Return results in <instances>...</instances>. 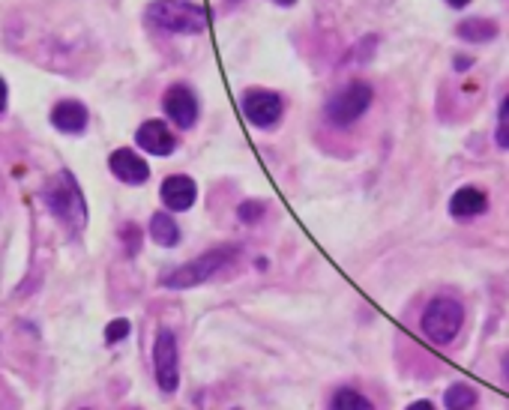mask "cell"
I'll use <instances>...</instances> for the list:
<instances>
[{"instance_id": "cell-5", "label": "cell", "mask_w": 509, "mask_h": 410, "mask_svg": "<svg viewBox=\"0 0 509 410\" xmlns=\"http://www.w3.org/2000/svg\"><path fill=\"white\" fill-rule=\"evenodd\" d=\"M372 96H375L372 84H366V81L344 84V88L327 102V121L333 126H339V130H348V126H353L369 111Z\"/></svg>"}, {"instance_id": "cell-24", "label": "cell", "mask_w": 509, "mask_h": 410, "mask_svg": "<svg viewBox=\"0 0 509 410\" xmlns=\"http://www.w3.org/2000/svg\"><path fill=\"white\" fill-rule=\"evenodd\" d=\"M446 4H450V6H453V10H464V6H468V4H471V0H446Z\"/></svg>"}, {"instance_id": "cell-3", "label": "cell", "mask_w": 509, "mask_h": 410, "mask_svg": "<svg viewBox=\"0 0 509 410\" xmlns=\"http://www.w3.org/2000/svg\"><path fill=\"white\" fill-rule=\"evenodd\" d=\"M237 258V249L234 246H222V249H213V252H204L201 258L183 264V267L171 270L162 276V285L171 288V290H186V288H195V285H204L207 279H213L225 264H231Z\"/></svg>"}, {"instance_id": "cell-19", "label": "cell", "mask_w": 509, "mask_h": 410, "mask_svg": "<svg viewBox=\"0 0 509 410\" xmlns=\"http://www.w3.org/2000/svg\"><path fill=\"white\" fill-rule=\"evenodd\" d=\"M264 210L267 207H264L261 201H243L237 207V216H240V222H246V225H255V222L264 216Z\"/></svg>"}, {"instance_id": "cell-28", "label": "cell", "mask_w": 509, "mask_h": 410, "mask_svg": "<svg viewBox=\"0 0 509 410\" xmlns=\"http://www.w3.org/2000/svg\"><path fill=\"white\" fill-rule=\"evenodd\" d=\"M228 4H231V6H234V4H240V0H228Z\"/></svg>"}, {"instance_id": "cell-25", "label": "cell", "mask_w": 509, "mask_h": 410, "mask_svg": "<svg viewBox=\"0 0 509 410\" xmlns=\"http://www.w3.org/2000/svg\"><path fill=\"white\" fill-rule=\"evenodd\" d=\"M455 66H459V70H464V66H471V61H468V57H455Z\"/></svg>"}, {"instance_id": "cell-27", "label": "cell", "mask_w": 509, "mask_h": 410, "mask_svg": "<svg viewBox=\"0 0 509 410\" xmlns=\"http://www.w3.org/2000/svg\"><path fill=\"white\" fill-rule=\"evenodd\" d=\"M273 4H279V6H294L297 0H273Z\"/></svg>"}, {"instance_id": "cell-15", "label": "cell", "mask_w": 509, "mask_h": 410, "mask_svg": "<svg viewBox=\"0 0 509 410\" xmlns=\"http://www.w3.org/2000/svg\"><path fill=\"white\" fill-rule=\"evenodd\" d=\"M459 39L464 42H488L497 37V24L488 21V19H468L459 24Z\"/></svg>"}, {"instance_id": "cell-10", "label": "cell", "mask_w": 509, "mask_h": 410, "mask_svg": "<svg viewBox=\"0 0 509 410\" xmlns=\"http://www.w3.org/2000/svg\"><path fill=\"white\" fill-rule=\"evenodd\" d=\"M135 144H138L141 150L153 153V156H171V153L177 150L174 132H171L162 121H144L141 126H138Z\"/></svg>"}, {"instance_id": "cell-21", "label": "cell", "mask_w": 509, "mask_h": 410, "mask_svg": "<svg viewBox=\"0 0 509 410\" xmlns=\"http://www.w3.org/2000/svg\"><path fill=\"white\" fill-rule=\"evenodd\" d=\"M123 234H126L129 255H135V252H138V246H141V230H138L135 225H126V228H123Z\"/></svg>"}, {"instance_id": "cell-17", "label": "cell", "mask_w": 509, "mask_h": 410, "mask_svg": "<svg viewBox=\"0 0 509 410\" xmlns=\"http://www.w3.org/2000/svg\"><path fill=\"white\" fill-rule=\"evenodd\" d=\"M330 410H375V405L362 396V392L342 387V389H335V396L330 401Z\"/></svg>"}, {"instance_id": "cell-14", "label": "cell", "mask_w": 509, "mask_h": 410, "mask_svg": "<svg viewBox=\"0 0 509 410\" xmlns=\"http://www.w3.org/2000/svg\"><path fill=\"white\" fill-rule=\"evenodd\" d=\"M150 237L159 246H165V249H174V246L180 243V225L174 222V216H168V213H153Z\"/></svg>"}, {"instance_id": "cell-9", "label": "cell", "mask_w": 509, "mask_h": 410, "mask_svg": "<svg viewBox=\"0 0 509 410\" xmlns=\"http://www.w3.org/2000/svg\"><path fill=\"white\" fill-rule=\"evenodd\" d=\"M108 168H111V174L126 186H141V183H148V177H150L148 162L129 147H120V150L111 153Z\"/></svg>"}, {"instance_id": "cell-7", "label": "cell", "mask_w": 509, "mask_h": 410, "mask_svg": "<svg viewBox=\"0 0 509 410\" xmlns=\"http://www.w3.org/2000/svg\"><path fill=\"white\" fill-rule=\"evenodd\" d=\"M243 114L246 121L258 126V130H270L282 121L284 102L279 93L273 90H246L243 93Z\"/></svg>"}, {"instance_id": "cell-13", "label": "cell", "mask_w": 509, "mask_h": 410, "mask_svg": "<svg viewBox=\"0 0 509 410\" xmlns=\"http://www.w3.org/2000/svg\"><path fill=\"white\" fill-rule=\"evenodd\" d=\"M488 210V195L477 189V186H462L450 198V216L459 222H471Z\"/></svg>"}, {"instance_id": "cell-6", "label": "cell", "mask_w": 509, "mask_h": 410, "mask_svg": "<svg viewBox=\"0 0 509 410\" xmlns=\"http://www.w3.org/2000/svg\"><path fill=\"white\" fill-rule=\"evenodd\" d=\"M153 372L162 392H177L180 387V356H177V336L168 327H162L153 341Z\"/></svg>"}, {"instance_id": "cell-11", "label": "cell", "mask_w": 509, "mask_h": 410, "mask_svg": "<svg viewBox=\"0 0 509 410\" xmlns=\"http://www.w3.org/2000/svg\"><path fill=\"white\" fill-rule=\"evenodd\" d=\"M90 114L84 108V102L79 99H60L55 108H51V126L64 135H81L88 130Z\"/></svg>"}, {"instance_id": "cell-1", "label": "cell", "mask_w": 509, "mask_h": 410, "mask_svg": "<svg viewBox=\"0 0 509 410\" xmlns=\"http://www.w3.org/2000/svg\"><path fill=\"white\" fill-rule=\"evenodd\" d=\"M42 201L60 219V225L69 228V234H81L84 225H88V201H84L81 186L72 177V171H57L42 189Z\"/></svg>"}, {"instance_id": "cell-12", "label": "cell", "mask_w": 509, "mask_h": 410, "mask_svg": "<svg viewBox=\"0 0 509 410\" xmlns=\"http://www.w3.org/2000/svg\"><path fill=\"white\" fill-rule=\"evenodd\" d=\"M162 204L171 210V213H183L189 210L195 204L198 198V186L192 177H186V174H174V177H168L165 183H162Z\"/></svg>"}, {"instance_id": "cell-26", "label": "cell", "mask_w": 509, "mask_h": 410, "mask_svg": "<svg viewBox=\"0 0 509 410\" xmlns=\"http://www.w3.org/2000/svg\"><path fill=\"white\" fill-rule=\"evenodd\" d=\"M504 378H506V383H509V354L504 356Z\"/></svg>"}, {"instance_id": "cell-18", "label": "cell", "mask_w": 509, "mask_h": 410, "mask_svg": "<svg viewBox=\"0 0 509 410\" xmlns=\"http://www.w3.org/2000/svg\"><path fill=\"white\" fill-rule=\"evenodd\" d=\"M495 141L500 150H509V93L500 102V111H497V130H495Z\"/></svg>"}, {"instance_id": "cell-23", "label": "cell", "mask_w": 509, "mask_h": 410, "mask_svg": "<svg viewBox=\"0 0 509 410\" xmlns=\"http://www.w3.org/2000/svg\"><path fill=\"white\" fill-rule=\"evenodd\" d=\"M404 410H437V407L431 405V401H413V405H408Z\"/></svg>"}, {"instance_id": "cell-8", "label": "cell", "mask_w": 509, "mask_h": 410, "mask_svg": "<svg viewBox=\"0 0 509 410\" xmlns=\"http://www.w3.org/2000/svg\"><path fill=\"white\" fill-rule=\"evenodd\" d=\"M162 108L180 130H192L198 121V99L186 84H171L165 96H162Z\"/></svg>"}, {"instance_id": "cell-2", "label": "cell", "mask_w": 509, "mask_h": 410, "mask_svg": "<svg viewBox=\"0 0 509 410\" xmlns=\"http://www.w3.org/2000/svg\"><path fill=\"white\" fill-rule=\"evenodd\" d=\"M153 28L168 33H201L210 21L204 6H195L189 0H153L144 13Z\"/></svg>"}, {"instance_id": "cell-4", "label": "cell", "mask_w": 509, "mask_h": 410, "mask_svg": "<svg viewBox=\"0 0 509 410\" xmlns=\"http://www.w3.org/2000/svg\"><path fill=\"white\" fill-rule=\"evenodd\" d=\"M462 323H464L462 303L453 300V297H437V300H431L426 305V312H422L420 330L422 336L435 341V345H450V341L459 336Z\"/></svg>"}, {"instance_id": "cell-16", "label": "cell", "mask_w": 509, "mask_h": 410, "mask_svg": "<svg viewBox=\"0 0 509 410\" xmlns=\"http://www.w3.org/2000/svg\"><path fill=\"white\" fill-rule=\"evenodd\" d=\"M444 407L446 410H471V407H477V392H473L468 383H453V387L444 392Z\"/></svg>"}, {"instance_id": "cell-22", "label": "cell", "mask_w": 509, "mask_h": 410, "mask_svg": "<svg viewBox=\"0 0 509 410\" xmlns=\"http://www.w3.org/2000/svg\"><path fill=\"white\" fill-rule=\"evenodd\" d=\"M6 96H10V90H6V81L0 79V114L6 111Z\"/></svg>"}, {"instance_id": "cell-20", "label": "cell", "mask_w": 509, "mask_h": 410, "mask_svg": "<svg viewBox=\"0 0 509 410\" xmlns=\"http://www.w3.org/2000/svg\"><path fill=\"white\" fill-rule=\"evenodd\" d=\"M126 336H129V321L126 318L111 321L106 327V341H108V345H117V341H123Z\"/></svg>"}]
</instances>
